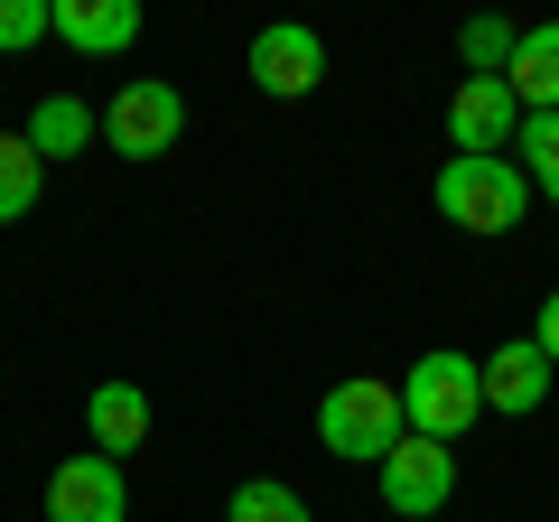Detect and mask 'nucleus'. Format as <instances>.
Wrapping results in <instances>:
<instances>
[{
	"instance_id": "f257e3e1",
	"label": "nucleus",
	"mask_w": 559,
	"mask_h": 522,
	"mask_svg": "<svg viewBox=\"0 0 559 522\" xmlns=\"http://www.w3.org/2000/svg\"><path fill=\"white\" fill-rule=\"evenodd\" d=\"M401 429H411L401 420V382H382V373H345L318 402V448L345 466H382L401 448Z\"/></svg>"
},
{
	"instance_id": "f03ea898",
	"label": "nucleus",
	"mask_w": 559,
	"mask_h": 522,
	"mask_svg": "<svg viewBox=\"0 0 559 522\" xmlns=\"http://www.w3.org/2000/svg\"><path fill=\"white\" fill-rule=\"evenodd\" d=\"M401 420L419 429V439L457 448L466 429L485 420V382H476V355H457V345H429V355L401 373Z\"/></svg>"
},
{
	"instance_id": "7ed1b4c3",
	"label": "nucleus",
	"mask_w": 559,
	"mask_h": 522,
	"mask_svg": "<svg viewBox=\"0 0 559 522\" xmlns=\"http://www.w3.org/2000/svg\"><path fill=\"white\" fill-rule=\"evenodd\" d=\"M439 215L457 234H513L532 215V187H522L513 159H448L439 168Z\"/></svg>"
},
{
	"instance_id": "20e7f679",
	"label": "nucleus",
	"mask_w": 559,
	"mask_h": 522,
	"mask_svg": "<svg viewBox=\"0 0 559 522\" xmlns=\"http://www.w3.org/2000/svg\"><path fill=\"white\" fill-rule=\"evenodd\" d=\"M373 476H382V503H392L401 522H429V513H448V495H457V448L401 429V448L373 466Z\"/></svg>"
},
{
	"instance_id": "39448f33",
	"label": "nucleus",
	"mask_w": 559,
	"mask_h": 522,
	"mask_svg": "<svg viewBox=\"0 0 559 522\" xmlns=\"http://www.w3.org/2000/svg\"><path fill=\"white\" fill-rule=\"evenodd\" d=\"M178 131H187V94L159 84V75L121 84L112 112H103V141H112L121 159H159V150H178Z\"/></svg>"
},
{
	"instance_id": "423d86ee",
	"label": "nucleus",
	"mask_w": 559,
	"mask_h": 522,
	"mask_svg": "<svg viewBox=\"0 0 559 522\" xmlns=\"http://www.w3.org/2000/svg\"><path fill=\"white\" fill-rule=\"evenodd\" d=\"M448 141H457V159H513L522 141V103L503 75H466L457 94H448Z\"/></svg>"
},
{
	"instance_id": "0eeeda50",
	"label": "nucleus",
	"mask_w": 559,
	"mask_h": 522,
	"mask_svg": "<svg viewBox=\"0 0 559 522\" xmlns=\"http://www.w3.org/2000/svg\"><path fill=\"white\" fill-rule=\"evenodd\" d=\"M242 66H252V84H261L271 103H308V94L326 84V38H318V28H299V20H271Z\"/></svg>"
},
{
	"instance_id": "6e6552de",
	"label": "nucleus",
	"mask_w": 559,
	"mask_h": 522,
	"mask_svg": "<svg viewBox=\"0 0 559 522\" xmlns=\"http://www.w3.org/2000/svg\"><path fill=\"white\" fill-rule=\"evenodd\" d=\"M47 522H131V485H121V458L84 448L47 476Z\"/></svg>"
},
{
	"instance_id": "1a4fd4ad",
	"label": "nucleus",
	"mask_w": 559,
	"mask_h": 522,
	"mask_svg": "<svg viewBox=\"0 0 559 522\" xmlns=\"http://www.w3.org/2000/svg\"><path fill=\"white\" fill-rule=\"evenodd\" d=\"M476 382H485V411L522 420V411H540V402H550V355H540L532 336H503L495 355L476 364Z\"/></svg>"
},
{
	"instance_id": "9d476101",
	"label": "nucleus",
	"mask_w": 559,
	"mask_h": 522,
	"mask_svg": "<svg viewBox=\"0 0 559 522\" xmlns=\"http://www.w3.org/2000/svg\"><path fill=\"white\" fill-rule=\"evenodd\" d=\"M57 38L75 57H121L140 38V0H57Z\"/></svg>"
},
{
	"instance_id": "9b49d317",
	"label": "nucleus",
	"mask_w": 559,
	"mask_h": 522,
	"mask_svg": "<svg viewBox=\"0 0 559 522\" xmlns=\"http://www.w3.org/2000/svg\"><path fill=\"white\" fill-rule=\"evenodd\" d=\"M84 429H94L103 458H131V448L150 439V392H140V382H94V392H84Z\"/></svg>"
},
{
	"instance_id": "f8f14e48",
	"label": "nucleus",
	"mask_w": 559,
	"mask_h": 522,
	"mask_svg": "<svg viewBox=\"0 0 559 522\" xmlns=\"http://www.w3.org/2000/svg\"><path fill=\"white\" fill-rule=\"evenodd\" d=\"M503 84H513L522 121H532V112H559V20L522 28V47H513V66H503Z\"/></svg>"
},
{
	"instance_id": "ddd939ff",
	"label": "nucleus",
	"mask_w": 559,
	"mask_h": 522,
	"mask_svg": "<svg viewBox=\"0 0 559 522\" xmlns=\"http://www.w3.org/2000/svg\"><path fill=\"white\" fill-rule=\"evenodd\" d=\"M94 131H103V112L84 94H47L38 112H28V150H38V159H75Z\"/></svg>"
},
{
	"instance_id": "4468645a",
	"label": "nucleus",
	"mask_w": 559,
	"mask_h": 522,
	"mask_svg": "<svg viewBox=\"0 0 559 522\" xmlns=\"http://www.w3.org/2000/svg\"><path fill=\"white\" fill-rule=\"evenodd\" d=\"M47 187V159L28 150V131H0V224H20Z\"/></svg>"
},
{
	"instance_id": "2eb2a0df",
	"label": "nucleus",
	"mask_w": 559,
	"mask_h": 522,
	"mask_svg": "<svg viewBox=\"0 0 559 522\" xmlns=\"http://www.w3.org/2000/svg\"><path fill=\"white\" fill-rule=\"evenodd\" d=\"M513 168H522V187H532L540 205H559V112H532V121H522Z\"/></svg>"
},
{
	"instance_id": "dca6fc26",
	"label": "nucleus",
	"mask_w": 559,
	"mask_h": 522,
	"mask_svg": "<svg viewBox=\"0 0 559 522\" xmlns=\"http://www.w3.org/2000/svg\"><path fill=\"white\" fill-rule=\"evenodd\" d=\"M224 522H318V513L299 503V485H280V476H252V485H234Z\"/></svg>"
},
{
	"instance_id": "f3484780",
	"label": "nucleus",
	"mask_w": 559,
	"mask_h": 522,
	"mask_svg": "<svg viewBox=\"0 0 559 522\" xmlns=\"http://www.w3.org/2000/svg\"><path fill=\"white\" fill-rule=\"evenodd\" d=\"M513 47H522V28H513V20H466V28H457L466 75H503V66H513Z\"/></svg>"
},
{
	"instance_id": "a211bd4d",
	"label": "nucleus",
	"mask_w": 559,
	"mask_h": 522,
	"mask_svg": "<svg viewBox=\"0 0 559 522\" xmlns=\"http://www.w3.org/2000/svg\"><path fill=\"white\" fill-rule=\"evenodd\" d=\"M38 38H57V0H0V57H20Z\"/></svg>"
},
{
	"instance_id": "6ab92c4d",
	"label": "nucleus",
	"mask_w": 559,
	"mask_h": 522,
	"mask_svg": "<svg viewBox=\"0 0 559 522\" xmlns=\"http://www.w3.org/2000/svg\"><path fill=\"white\" fill-rule=\"evenodd\" d=\"M532 345H540V355H550V373H559V289H550V299H540V327H532Z\"/></svg>"
}]
</instances>
